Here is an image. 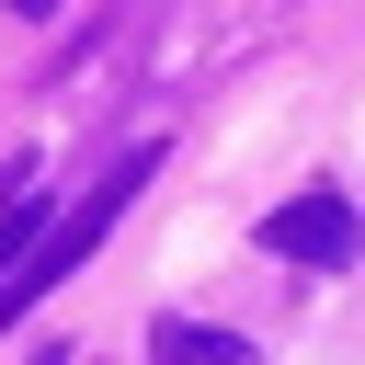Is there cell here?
<instances>
[{
    "mask_svg": "<svg viewBox=\"0 0 365 365\" xmlns=\"http://www.w3.org/2000/svg\"><path fill=\"white\" fill-rule=\"evenodd\" d=\"M148 171H160V137L114 148V160H103V182H91V194H80L68 217H46V240H34V251H23L11 274H0V331H11V319H23V308H34L46 285H68V274H80V262H91L103 240H114V217L137 205V182H148Z\"/></svg>",
    "mask_w": 365,
    "mask_h": 365,
    "instance_id": "cell-1",
    "label": "cell"
},
{
    "mask_svg": "<svg viewBox=\"0 0 365 365\" xmlns=\"http://www.w3.org/2000/svg\"><path fill=\"white\" fill-rule=\"evenodd\" d=\"M148 354H160V365H262L240 331H205V319H160V331H148Z\"/></svg>",
    "mask_w": 365,
    "mask_h": 365,
    "instance_id": "cell-3",
    "label": "cell"
},
{
    "mask_svg": "<svg viewBox=\"0 0 365 365\" xmlns=\"http://www.w3.org/2000/svg\"><path fill=\"white\" fill-rule=\"evenodd\" d=\"M354 240H365V217H354V194H285L274 217H262V251L274 262H308V274H342L354 262Z\"/></svg>",
    "mask_w": 365,
    "mask_h": 365,
    "instance_id": "cell-2",
    "label": "cell"
},
{
    "mask_svg": "<svg viewBox=\"0 0 365 365\" xmlns=\"http://www.w3.org/2000/svg\"><path fill=\"white\" fill-rule=\"evenodd\" d=\"M34 365H68V354H34Z\"/></svg>",
    "mask_w": 365,
    "mask_h": 365,
    "instance_id": "cell-5",
    "label": "cell"
},
{
    "mask_svg": "<svg viewBox=\"0 0 365 365\" xmlns=\"http://www.w3.org/2000/svg\"><path fill=\"white\" fill-rule=\"evenodd\" d=\"M0 11H23V23H46V11H57V0H0Z\"/></svg>",
    "mask_w": 365,
    "mask_h": 365,
    "instance_id": "cell-4",
    "label": "cell"
}]
</instances>
